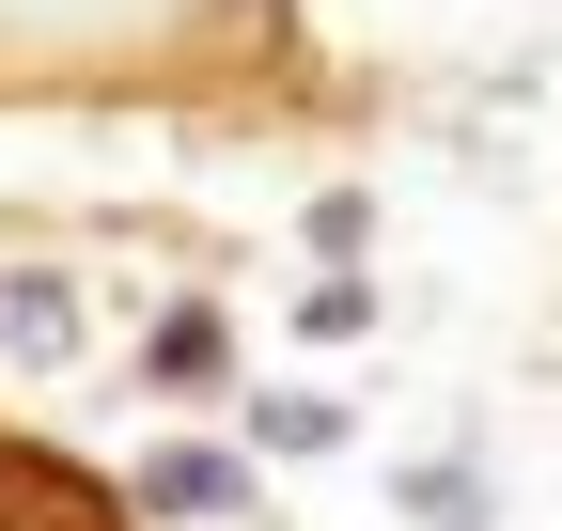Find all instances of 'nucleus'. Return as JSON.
<instances>
[{
  "label": "nucleus",
  "mask_w": 562,
  "mask_h": 531,
  "mask_svg": "<svg viewBox=\"0 0 562 531\" xmlns=\"http://www.w3.org/2000/svg\"><path fill=\"white\" fill-rule=\"evenodd\" d=\"M328 438H344L328 391H266V453H328Z\"/></svg>",
  "instance_id": "423d86ee"
},
{
  "label": "nucleus",
  "mask_w": 562,
  "mask_h": 531,
  "mask_svg": "<svg viewBox=\"0 0 562 531\" xmlns=\"http://www.w3.org/2000/svg\"><path fill=\"white\" fill-rule=\"evenodd\" d=\"M220 313H157V344H140V375H157V391H220Z\"/></svg>",
  "instance_id": "20e7f679"
},
{
  "label": "nucleus",
  "mask_w": 562,
  "mask_h": 531,
  "mask_svg": "<svg viewBox=\"0 0 562 531\" xmlns=\"http://www.w3.org/2000/svg\"><path fill=\"white\" fill-rule=\"evenodd\" d=\"M391 500H406L422 531H484V516H501V500H484V470H406Z\"/></svg>",
  "instance_id": "39448f33"
},
{
  "label": "nucleus",
  "mask_w": 562,
  "mask_h": 531,
  "mask_svg": "<svg viewBox=\"0 0 562 531\" xmlns=\"http://www.w3.org/2000/svg\"><path fill=\"white\" fill-rule=\"evenodd\" d=\"M0 531H125V500H94L63 453H0Z\"/></svg>",
  "instance_id": "f03ea898"
},
{
  "label": "nucleus",
  "mask_w": 562,
  "mask_h": 531,
  "mask_svg": "<svg viewBox=\"0 0 562 531\" xmlns=\"http://www.w3.org/2000/svg\"><path fill=\"white\" fill-rule=\"evenodd\" d=\"M0 360H16V375L79 360V282H63V266H16V282H0Z\"/></svg>",
  "instance_id": "f257e3e1"
},
{
  "label": "nucleus",
  "mask_w": 562,
  "mask_h": 531,
  "mask_svg": "<svg viewBox=\"0 0 562 531\" xmlns=\"http://www.w3.org/2000/svg\"><path fill=\"white\" fill-rule=\"evenodd\" d=\"M235 500H250V470H235V453H140V485H125V516H172V531L235 516Z\"/></svg>",
  "instance_id": "7ed1b4c3"
}]
</instances>
